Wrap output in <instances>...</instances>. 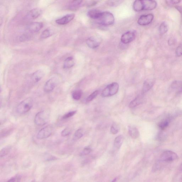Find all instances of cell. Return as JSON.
<instances>
[{
    "label": "cell",
    "mask_w": 182,
    "mask_h": 182,
    "mask_svg": "<svg viewBox=\"0 0 182 182\" xmlns=\"http://www.w3.org/2000/svg\"><path fill=\"white\" fill-rule=\"evenodd\" d=\"M157 6L156 2L154 0H136L133 5V8L137 12L142 11H152Z\"/></svg>",
    "instance_id": "cell-1"
},
{
    "label": "cell",
    "mask_w": 182,
    "mask_h": 182,
    "mask_svg": "<svg viewBox=\"0 0 182 182\" xmlns=\"http://www.w3.org/2000/svg\"><path fill=\"white\" fill-rule=\"evenodd\" d=\"M33 105V100L31 98H27L18 105L16 108L17 112L19 114H26L30 110Z\"/></svg>",
    "instance_id": "cell-2"
},
{
    "label": "cell",
    "mask_w": 182,
    "mask_h": 182,
    "mask_svg": "<svg viewBox=\"0 0 182 182\" xmlns=\"http://www.w3.org/2000/svg\"><path fill=\"white\" fill-rule=\"evenodd\" d=\"M50 117V113L48 110H43L37 113L34 119V122L36 125H44L48 122Z\"/></svg>",
    "instance_id": "cell-3"
},
{
    "label": "cell",
    "mask_w": 182,
    "mask_h": 182,
    "mask_svg": "<svg viewBox=\"0 0 182 182\" xmlns=\"http://www.w3.org/2000/svg\"><path fill=\"white\" fill-rule=\"evenodd\" d=\"M98 23L103 26H109L113 25L114 21L113 15L108 12H102L99 18L97 20Z\"/></svg>",
    "instance_id": "cell-4"
},
{
    "label": "cell",
    "mask_w": 182,
    "mask_h": 182,
    "mask_svg": "<svg viewBox=\"0 0 182 182\" xmlns=\"http://www.w3.org/2000/svg\"><path fill=\"white\" fill-rule=\"evenodd\" d=\"M119 85L118 83H114L110 84L102 92L101 96L108 97L116 94L119 91Z\"/></svg>",
    "instance_id": "cell-5"
},
{
    "label": "cell",
    "mask_w": 182,
    "mask_h": 182,
    "mask_svg": "<svg viewBox=\"0 0 182 182\" xmlns=\"http://www.w3.org/2000/svg\"><path fill=\"white\" fill-rule=\"evenodd\" d=\"M178 158L177 154L174 152L170 151H166L161 154L160 161L166 163L171 162L177 160Z\"/></svg>",
    "instance_id": "cell-6"
},
{
    "label": "cell",
    "mask_w": 182,
    "mask_h": 182,
    "mask_svg": "<svg viewBox=\"0 0 182 182\" xmlns=\"http://www.w3.org/2000/svg\"><path fill=\"white\" fill-rule=\"evenodd\" d=\"M54 128L52 125H47L40 130L37 134V138L42 139L47 138L53 133Z\"/></svg>",
    "instance_id": "cell-7"
},
{
    "label": "cell",
    "mask_w": 182,
    "mask_h": 182,
    "mask_svg": "<svg viewBox=\"0 0 182 182\" xmlns=\"http://www.w3.org/2000/svg\"><path fill=\"white\" fill-rule=\"evenodd\" d=\"M137 32L135 30L128 31L124 34L121 37V40L124 44H128L135 39Z\"/></svg>",
    "instance_id": "cell-8"
},
{
    "label": "cell",
    "mask_w": 182,
    "mask_h": 182,
    "mask_svg": "<svg viewBox=\"0 0 182 182\" xmlns=\"http://www.w3.org/2000/svg\"><path fill=\"white\" fill-rule=\"evenodd\" d=\"M43 27V24L41 22H33L27 25L26 29L31 33H36L40 30Z\"/></svg>",
    "instance_id": "cell-9"
},
{
    "label": "cell",
    "mask_w": 182,
    "mask_h": 182,
    "mask_svg": "<svg viewBox=\"0 0 182 182\" xmlns=\"http://www.w3.org/2000/svg\"><path fill=\"white\" fill-rule=\"evenodd\" d=\"M42 11L39 8H35L31 10L24 17L26 21H31L35 19L38 17L42 13Z\"/></svg>",
    "instance_id": "cell-10"
},
{
    "label": "cell",
    "mask_w": 182,
    "mask_h": 182,
    "mask_svg": "<svg viewBox=\"0 0 182 182\" xmlns=\"http://www.w3.org/2000/svg\"><path fill=\"white\" fill-rule=\"evenodd\" d=\"M154 16L152 14L142 15L138 20V24L141 26H146L151 24L153 21Z\"/></svg>",
    "instance_id": "cell-11"
},
{
    "label": "cell",
    "mask_w": 182,
    "mask_h": 182,
    "mask_svg": "<svg viewBox=\"0 0 182 182\" xmlns=\"http://www.w3.org/2000/svg\"><path fill=\"white\" fill-rule=\"evenodd\" d=\"M57 80L56 78H54L50 79L46 82L44 86V91L46 93H49L53 91L56 86Z\"/></svg>",
    "instance_id": "cell-12"
},
{
    "label": "cell",
    "mask_w": 182,
    "mask_h": 182,
    "mask_svg": "<svg viewBox=\"0 0 182 182\" xmlns=\"http://www.w3.org/2000/svg\"><path fill=\"white\" fill-rule=\"evenodd\" d=\"M86 44L90 48L95 49L99 46L101 42L100 38L98 37L93 36L87 40Z\"/></svg>",
    "instance_id": "cell-13"
},
{
    "label": "cell",
    "mask_w": 182,
    "mask_h": 182,
    "mask_svg": "<svg viewBox=\"0 0 182 182\" xmlns=\"http://www.w3.org/2000/svg\"><path fill=\"white\" fill-rule=\"evenodd\" d=\"M75 17L74 14H67L56 20V22L57 24L61 26H63L68 24L73 20Z\"/></svg>",
    "instance_id": "cell-14"
},
{
    "label": "cell",
    "mask_w": 182,
    "mask_h": 182,
    "mask_svg": "<svg viewBox=\"0 0 182 182\" xmlns=\"http://www.w3.org/2000/svg\"><path fill=\"white\" fill-rule=\"evenodd\" d=\"M102 12L99 10L93 9L90 10L87 12V15L90 18L97 20L100 16Z\"/></svg>",
    "instance_id": "cell-15"
},
{
    "label": "cell",
    "mask_w": 182,
    "mask_h": 182,
    "mask_svg": "<svg viewBox=\"0 0 182 182\" xmlns=\"http://www.w3.org/2000/svg\"><path fill=\"white\" fill-rule=\"evenodd\" d=\"M83 0H72L68 5V9L72 11H75L80 7Z\"/></svg>",
    "instance_id": "cell-16"
},
{
    "label": "cell",
    "mask_w": 182,
    "mask_h": 182,
    "mask_svg": "<svg viewBox=\"0 0 182 182\" xmlns=\"http://www.w3.org/2000/svg\"><path fill=\"white\" fill-rule=\"evenodd\" d=\"M44 73L41 70H39L34 72L31 76V79L34 83L39 82L43 78Z\"/></svg>",
    "instance_id": "cell-17"
},
{
    "label": "cell",
    "mask_w": 182,
    "mask_h": 182,
    "mask_svg": "<svg viewBox=\"0 0 182 182\" xmlns=\"http://www.w3.org/2000/svg\"><path fill=\"white\" fill-rule=\"evenodd\" d=\"M128 133L132 138L136 139L139 136V133L138 129L134 125H131L128 127Z\"/></svg>",
    "instance_id": "cell-18"
},
{
    "label": "cell",
    "mask_w": 182,
    "mask_h": 182,
    "mask_svg": "<svg viewBox=\"0 0 182 182\" xmlns=\"http://www.w3.org/2000/svg\"><path fill=\"white\" fill-rule=\"evenodd\" d=\"M153 79H147L144 81L143 87V93H144L148 92L152 88L154 83Z\"/></svg>",
    "instance_id": "cell-19"
},
{
    "label": "cell",
    "mask_w": 182,
    "mask_h": 182,
    "mask_svg": "<svg viewBox=\"0 0 182 182\" xmlns=\"http://www.w3.org/2000/svg\"><path fill=\"white\" fill-rule=\"evenodd\" d=\"M144 100L143 96L142 95L139 96L131 102L129 104V107L131 108H134L142 103Z\"/></svg>",
    "instance_id": "cell-20"
},
{
    "label": "cell",
    "mask_w": 182,
    "mask_h": 182,
    "mask_svg": "<svg viewBox=\"0 0 182 182\" xmlns=\"http://www.w3.org/2000/svg\"><path fill=\"white\" fill-rule=\"evenodd\" d=\"M74 64L75 62L73 57H68L64 62L63 68L66 69L71 68L74 66Z\"/></svg>",
    "instance_id": "cell-21"
},
{
    "label": "cell",
    "mask_w": 182,
    "mask_h": 182,
    "mask_svg": "<svg viewBox=\"0 0 182 182\" xmlns=\"http://www.w3.org/2000/svg\"><path fill=\"white\" fill-rule=\"evenodd\" d=\"M124 141V138L123 136L119 135L117 136L114 139V148L119 149L121 148Z\"/></svg>",
    "instance_id": "cell-22"
},
{
    "label": "cell",
    "mask_w": 182,
    "mask_h": 182,
    "mask_svg": "<svg viewBox=\"0 0 182 182\" xmlns=\"http://www.w3.org/2000/svg\"><path fill=\"white\" fill-rule=\"evenodd\" d=\"M171 121L170 118H167L159 123L158 126L161 130H164L169 126Z\"/></svg>",
    "instance_id": "cell-23"
},
{
    "label": "cell",
    "mask_w": 182,
    "mask_h": 182,
    "mask_svg": "<svg viewBox=\"0 0 182 182\" xmlns=\"http://www.w3.org/2000/svg\"><path fill=\"white\" fill-rule=\"evenodd\" d=\"M124 1V0H108L106 4L109 6L116 7L119 6Z\"/></svg>",
    "instance_id": "cell-24"
},
{
    "label": "cell",
    "mask_w": 182,
    "mask_h": 182,
    "mask_svg": "<svg viewBox=\"0 0 182 182\" xmlns=\"http://www.w3.org/2000/svg\"><path fill=\"white\" fill-rule=\"evenodd\" d=\"M83 92L81 89L76 90L72 93V98L75 100H79L81 98Z\"/></svg>",
    "instance_id": "cell-25"
},
{
    "label": "cell",
    "mask_w": 182,
    "mask_h": 182,
    "mask_svg": "<svg viewBox=\"0 0 182 182\" xmlns=\"http://www.w3.org/2000/svg\"><path fill=\"white\" fill-rule=\"evenodd\" d=\"M168 26L165 22H163L159 26V31L161 35L166 34L168 31Z\"/></svg>",
    "instance_id": "cell-26"
},
{
    "label": "cell",
    "mask_w": 182,
    "mask_h": 182,
    "mask_svg": "<svg viewBox=\"0 0 182 182\" xmlns=\"http://www.w3.org/2000/svg\"><path fill=\"white\" fill-rule=\"evenodd\" d=\"M83 136V131L82 129H78L74 133L73 139L74 140H77L80 139Z\"/></svg>",
    "instance_id": "cell-27"
},
{
    "label": "cell",
    "mask_w": 182,
    "mask_h": 182,
    "mask_svg": "<svg viewBox=\"0 0 182 182\" xmlns=\"http://www.w3.org/2000/svg\"><path fill=\"white\" fill-rule=\"evenodd\" d=\"M11 147L10 146L2 148L1 151V153H0L1 157H3L7 155L11 151Z\"/></svg>",
    "instance_id": "cell-28"
},
{
    "label": "cell",
    "mask_w": 182,
    "mask_h": 182,
    "mask_svg": "<svg viewBox=\"0 0 182 182\" xmlns=\"http://www.w3.org/2000/svg\"><path fill=\"white\" fill-rule=\"evenodd\" d=\"M119 131V126L115 123L112 124L110 129V132L112 134H115L118 133Z\"/></svg>",
    "instance_id": "cell-29"
},
{
    "label": "cell",
    "mask_w": 182,
    "mask_h": 182,
    "mask_svg": "<svg viewBox=\"0 0 182 182\" xmlns=\"http://www.w3.org/2000/svg\"><path fill=\"white\" fill-rule=\"evenodd\" d=\"M51 36V32L50 30L49 29H46L42 32L41 35V39H45L48 38V37Z\"/></svg>",
    "instance_id": "cell-30"
},
{
    "label": "cell",
    "mask_w": 182,
    "mask_h": 182,
    "mask_svg": "<svg viewBox=\"0 0 182 182\" xmlns=\"http://www.w3.org/2000/svg\"><path fill=\"white\" fill-rule=\"evenodd\" d=\"M99 91L98 90L96 91L90 95L86 99L87 102H89L93 100L98 96Z\"/></svg>",
    "instance_id": "cell-31"
},
{
    "label": "cell",
    "mask_w": 182,
    "mask_h": 182,
    "mask_svg": "<svg viewBox=\"0 0 182 182\" xmlns=\"http://www.w3.org/2000/svg\"><path fill=\"white\" fill-rule=\"evenodd\" d=\"M92 149L89 147H86L85 148L83 151H82L81 153L80 154V156H85L91 153Z\"/></svg>",
    "instance_id": "cell-32"
},
{
    "label": "cell",
    "mask_w": 182,
    "mask_h": 182,
    "mask_svg": "<svg viewBox=\"0 0 182 182\" xmlns=\"http://www.w3.org/2000/svg\"><path fill=\"white\" fill-rule=\"evenodd\" d=\"M76 111H72L69 112V113L64 114V115L62 117V119H67L70 118H71L72 116H73L76 113Z\"/></svg>",
    "instance_id": "cell-33"
},
{
    "label": "cell",
    "mask_w": 182,
    "mask_h": 182,
    "mask_svg": "<svg viewBox=\"0 0 182 182\" xmlns=\"http://www.w3.org/2000/svg\"><path fill=\"white\" fill-rule=\"evenodd\" d=\"M176 56L178 57L182 56V46H179L176 49L175 51Z\"/></svg>",
    "instance_id": "cell-34"
},
{
    "label": "cell",
    "mask_w": 182,
    "mask_h": 182,
    "mask_svg": "<svg viewBox=\"0 0 182 182\" xmlns=\"http://www.w3.org/2000/svg\"><path fill=\"white\" fill-rule=\"evenodd\" d=\"M71 131L68 128H66L62 130L61 132V135L63 137H66L68 136L70 133Z\"/></svg>",
    "instance_id": "cell-35"
},
{
    "label": "cell",
    "mask_w": 182,
    "mask_h": 182,
    "mask_svg": "<svg viewBox=\"0 0 182 182\" xmlns=\"http://www.w3.org/2000/svg\"><path fill=\"white\" fill-rule=\"evenodd\" d=\"M21 178L19 176H16L10 179L7 182H19L21 180Z\"/></svg>",
    "instance_id": "cell-36"
},
{
    "label": "cell",
    "mask_w": 182,
    "mask_h": 182,
    "mask_svg": "<svg viewBox=\"0 0 182 182\" xmlns=\"http://www.w3.org/2000/svg\"><path fill=\"white\" fill-rule=\"evenodd\" d=\"M176 41L175 39L173 38H171L169 40L168 44L169 45L172 46L175 44L176 43Z\"/></svg>",
    "instance_id": "cell-37"
},
{
    "label": "cell",
    "mask_w": 182,
    "mask_h": 182,
    "mask_svg": "<svg viewBox=\"0 0 182 182\" xmlns=\"http://www.w3.org/2000/svg\"><path fill=\"white\" fill-rule=\"evenodd\" d=\"M182 0H170V3L176 4H178L182 1Z\"/></svg>",
    "instance_id": "cell-38"
},
{
    "label": "cell",
    "mask_w": 182,
    "mask_h": 182,
    "mask_svg": "<svg viewBox=\"0 0 182 182\" xmlns=\"http://www.w3.org/2000/svg\"><path fill=\"white\" fill-rule=\"evenodd\" d=\"M178 93L179 94H182V82H180V85L178 91Z\"/></svg>",
    "instance_id": "cell-39"
},
{
    "label": "cell",
    "mask_w": 182,
    "mask_h": 182,
    "mask_svg": "<svg viewBox=\"0 0 182 182\" xmlns=\"http://www.w3.org/2000/svg\"><path fill=\"white\" fill-rule=\"evenodd\" d=\"M176 8L180 12L182 16V7L181 6H177L176 7Z\"/></svg>",
    "instance_id": "cell-40"
},
{
    "label": "cell",
    "mask_w": 182,
    "mask_h": 182,
    "mask_svg": "<svg viewBox=\"0 0 182 182\" xmlns=\"http://www.w3.org/2000/svg\"><path fill=\"white\" fill-rule=\"evenodd\" d=\"M181 166H182V165H181Z\"/></svg>",
    "instance_id": "cell-41"
}]
</instances>
